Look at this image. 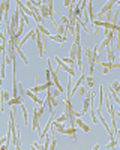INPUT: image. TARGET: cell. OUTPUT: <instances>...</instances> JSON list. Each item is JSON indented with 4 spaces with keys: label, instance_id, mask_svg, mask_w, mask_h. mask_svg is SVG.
Segmentation results:
<instances>
[{
    "label": "cell",
    "instance_id": "cell-2",
    "mask_svg": "<svg viewBox=\"0 0 120 150\" xmlns=\"http://www.w3.org/2000/svg\"><path fill=\"white\" fill-rule=\"evenodd\" d=\"M42 32L36 27V47H38V53H39V57L44 56V41H42Z\"/></svg>",
    "mask_w": 120,
    "mask_h": 150
},
{
    "label": "cell",
    "instance_id": "cell-23",
    "mask_svg": "<svg viewBox=\"0 0 120 150\" xmlns=\"http://www.w3.org/2000/svg\"><path fill=\"white\" fill-rule=\"evenodd\" d=\"M6 63H8V62H6V59L3 57V60H2V80L5 78V75H6V72H5V69H6Z\"/></svg>",
    "mask_w": 120,
    "mask_h": 150
},
{
    "label": "cell",
    "instance_id": "cell-18",
    "mask_svg": "<svg viewBox=\"0 0 120 150\" xmlns=\"http://www.w3.org/2000/svg\"><path fill=\"white\" fill-rule=\"evenodd\" d=\"M21 111H23V117H24V125H27L29 123V117H27V111H26V107H24V102L20 105Z\"/></svg>",
    "mask_w": 120,
    "mask_h": 150
},
{
    "label": "cell",
    "instance_id": "cell-27",
    "mask_svg": "<svg viewBox=\"0 0 120 150\" xmlns=\"http://www.w3.org/2000/svg\"><path fill=\"white\" fill-rule=\"evenodd\" d=\"M114 147H117V141H116V138H111L110 144H107V149H114Z\"/></svg>",
    "mask_w": 120,
    "mask_h": 150
},
{
    "label": "cell",
    "instance_id": "cell-25",
    "mask_svg": "<svg viewBox=\"0 0 120 150\" xmlns=\"http://www.w3.org/2000/svg\"><path fill=\"white\" fill-rule=\"evenodd\" d=\"M117 18H119V11L113 9V20H111V23L113 24H117Z\"/></svg>",
    "mask_w": 120,
    "mask_h": 150
},
{
    "label": "cell",
    "instance_id": "cell-15",
    "mask_svg": "<svg viewBox=\"0 0 120 150\" xmlns=\"http://www.w3.org/2000/svg\"><path fill=\"white\" fill-rule=\"evenodd\" d=\"M15 50H17V53L20 54V57L23 59V62H24V65H29V60H27V56L23 53V50L20 48V47H15Z\"/></svg>",
    "mask_w": 120,
    "mask_h": 150
},
{
    "label": "cell",
    "instance_id": "cell-6",
    "mask_svg": "<svg viewBox=\"0 0 120 150\" xmlns=\"http://www.w3.org/2000/svg\"><path fill=\"white\" fill-rule=\"evenodd\" d=\"M113 47L114 45H108L105 50H107V57H108V62L110 63H114V62H117V57H116V54H114V51H113Z\"/></svg>",
    "mask_w": 120,
    "mask_h": 150
},
{
    "label": "cell",
    "instance_id": "cell-34",
    "mask_svg": "<svg viewBox=\"0 0 120 150\" xmlns=\"http://www.w3.org/2000/svg\"><path fill=\"white\" fill-rule=\"evenodd\" d=\"M98 149H99V144H98V143H96V144L93 146V150H98Z\"/></svg>",
    "mask_w": 120,
    "mask_h": 150
},
{
    "label": "cell",
    "instance_id": "cell-26",
    "mask_svg": "<svg viewBox=\"0 0 120 150\" xmlns=\"http://www.w3.org/2000/svg\"><path fill=\"white\" fill-rule=\"evenodd\" d=\"M60 23L65 24L66 27H69V26H71V21H69V18H68V17H62V18H60Z\"/></svg>",
    "mask_w": 120,
    "mask_h": 150
},
{
    "label": "cell",
    "instance_id": "cell-16",
    "mask_svg": "<svg viewBox=\"0 0 120 150\" xmlns=\"http://www.w3.org/2000/svg\"><path fill=\"white\" fill-rule=\"evenodd\" d=\"M108 45H110V39H108V38L105 36V39L101 42V45H98V53H101L102 50H104V48H107Z\"/></svg>",
    "mask_w": 120,
    "mask_h": 150
},
{
    "label": "cell",
    "instance_id": "cell-17",
    "mask_svg": "<svg viewBox=\"0 0 120 150\" xmlns=\"http://www.w3.org/2000/svg\"><path fill=\"white\" fill-rule=\"evenodd\" d=\"M9 92H6V90H3L2 92V108H0V110H3V105H5V102L6 101H9Z\"/></svg>",
    "mask_w": 120,
    "mask_h": 150
},
{
    "label": "cell",
    "instance_id": "cell-21",
    "mask_svg": "<svg viewBox=\"0 0 120 150\" xmlns=\"http://www.w3.org/2000/svg\"><path fill=\"white\" fill-rule=\"evenodd\" d=\"M56 120H57V122H62V123H65V122H68V120H69V117H68L66 112H63V114H62V116H59Z\"/></svg>",
    "mask_w": 120,
    "mask_h": 150
},
{
    "label": "cell",
    "instance_id": "cell-36",
    "mask_svg": "<svg viewBox=\"0 0 120 150\" xmlns=\"http://www.w3.org/2000/svg\"><path fill=\"white\" fill-rule=\"evenodd\" d=\"M116 5H119V6H120V0H117V3H116Z\"/></svg>",
    "mask_w": 120,
    "mask_h": 150
},
{
    "label": "cell",
    "instance_id": "cell-1",
    "mask_svg": "<svg viewBox=\"0 0 120 150\" xmlns=\"http://www.w3.org/2000/svg\"><path fill=\"white\" fill-rule=\"evenodd\" d=\"M47 68L51 71V78H53L54 87H56V89H59L60 92H63V87H62V84H60V81H59V75H57V72H59L60 66H57L56 69H53V68H51V60L48 59V60H47Z\"/></svg>",
    "mask_w": 120,
    "mask_h": 150
},
{
    "label": "cell",
    "instance_id": "cell-35",
    "mask_svg": "<svg viewBox=\"0 0 120 150\" xmlns=\"http://www.w3.org/2000/svg\"><path fill=\"white\" fill-rule=\"evenodd\" d=\"M116 116H119V117H120V111H119V112H116Z\"/></svg>",
    "mask_w": 120,
    "mask_h": 150
},
{
    "label": "cell",
    "instance_id": "cell-31",
    "mask_svg": "<svg viewBox=\"0 0 120 150\" xmlns=\"http://www.w3.org/2000/svg\"><path fill=\"white\" fill-rule=\"evenodd\" d=\"M71 3H72V0H65V2H63V5H65L66 8H69V6H71Z\"/></svg>",
    "mask_w": 120,
    "mask_h": 150
},
{
    "label": "cell",
    "instance_id": "cell-29",
    "mask_svg": "<svg viewBox=\"0 0 120 150\" xmlns=\"http://www.w3.org/2000/svg\"><path fill=\"white\" fill-rule=\"evenodd\" d=\"M111 86L114 87V90L117 92V89H119V86H120V81H114V83H111Z\"/></svg>",
    "mask_w": 120,
    "mask_h": 150
},
{
    "label": "cell",
    "instance_id": "cell-33",
    "mask_svg": "<svg viewBox=\"0 0 120 150\" xmlns=\"http://www.w3.org/2000/svg\"><path fill=\"white\" fill-rule=\"evenodd\" d=\"M98 33H99V27H96V29H95V32H93V35L96 36V35H98Z\"/></svg>",
    "mask_w": 120,
    "mask_h": 150
},
{
    "label": "cell",
    "instance_id": "cell-9",
    "mask_svg": "<svg viewBox=\"0 0 120 150\" xmlns=\"http://www.w3.org/2000/svg\"><path fill=\"white\" fill-rule=\"evenodd\" d=\"M48 39H51V41H54V42H59V44H63V42H66L68 36H62V35H50V36H48Z\"/></svg>",
    "mask_w": 120,
    "mask_h": 150
},
{
    "label": "cell",
    "instance_id": "cell-12",
    "mask_svg": "<svg viewBox=\"0 0 120 150\" xmlns=\"http://www.w3.org/2000/svg\"><path fill=\"white\" fill-rule=\"evenodd\" d=\"M24 102V99L21 98V96H14V98H12V99H9V105L12 107V105H21Z\"/></svg>",
    "mask_w": 120,
    "mask_h": 150
},
{
    "label": "cell",
    "instance_id": "cell-19",
    "mask_svg": "<svg viewBox=\"0 0 120 150\" xmlns=\"http://www.w3.org/2000/svg\"><path fill=\"white\" fill-rule=\"evenodd\" d=\"M36 27H38V29H39V30L42 32V35H44V36H47V38H48V36L51 35V33H50V30H47V29H45V27L42 26L41 23H38V24H36Z\"/></svg>",
    "mask_w": 120,
    "mask_h": 150
},
{
    "label": "cell",
    "instance_id": "cell-3",
    "mask_svg": "<svg viewBox=\"0 0 120 150\" xmlns=\"http://www.w3.org/2000/svg\"><path fill=\"white\" fill-rule=\"evenodd\" d=\"M39 112H38V108L36 107H33V120H32V129L33 131H36V132H42L41 131V126H39Z\"/></svg>",
    "mask_w": 120,
    "mask_h": 150
},
{
    "label": "cell",
    "instance_id": "cell-14",
    "mask_svg": "<svg viewBox=\"0 0 120 150\" xmlns=\"http://www.w3.org/2000/svg\"><path fill=\"white\" fill-rule=\"evenodd\" d=\"M53 126L56 128V131H57L59 134H62V132L65 131V128H66L62 122H57V120H54V122H53Z\"/></svg>",
    "mask_w": 120,
    "mask_h": 150
},
{
    "label": "cell",
    "instance_id": "cell-11",
    "mask_svg": "<svg viewBox=\"0 0 120 150\" xmlns=\"http://www.w3.org/2000/svg\"><path fill=\"white\" fill-rule=\"evenodd\" d=\"M84 78H86V75H84V72H83V74H81V77L78 78V81L75 83V87H74V90H72V92H71V98H72V96H74V95H75V92H77V90L80 89V86H81V83L84 81Z\"/></svg>",
    "mask_w": 120,
    "mask_h": 150
},
{
    "label": "cell",
    "instance_id": "cell-20",
    "mask_svg": "<svg viewBox=\"0 0 120 150\" xmlns=\"http://www.w3.org/2000/svg\"><path fill=\"white\" fill-rule=\"evenodd\" d=\"M86 80H87V86L90 87V89H93V86H95V78H93V75L90 74V75H89V77H87Z\"/></svg>",
    "mask_w": 120,
    "mask_h": 150
},
{
    "label": "cell",
    "instance_id": "cell-10",
    "mask_svg": "<svg viewBox=\"0 0 120 150\" xmlns=\"http://www.w3.org/2000/svg\"><path fill=\"white\" fill-rule=\"evenodd\" d=\"M75 125H77L78 128H81L84 132H90V128H89L87 125H86V123H84V122L81 120V117H77V120H75Z\"/></svg>",
    "mask_w": 120,
    "mask_h": 150
},
{
    "label": "cell",
    "instance_id": "cell-5",
    "mask_svg": "<svg viewBox=\"0 0 120 150\" xmlns=\"http://www.w3.org/2000/svg\"><path fill=\"white\" fill-rule=\"evenodd\" d=\"M51 86H54V83H51V80L50 81H47L45 84H36L33 89H30L33 93H41V92H44V90H48V89H51Z\"/></svg>",
    "mask_w": 120,
    "mask_h": 150
},
{
    "label": "cell",
    "instance_id": "cell-22",
    "mask_svg": "<svg viewBox=\"0 0 120 150\" xmlns=\"http://www.w3.org/2000/svg\"><path fill=\"white\" fill-rule=\"evenodd\" d=\"M62 60L65 62V63H66V65H69L71 68H74V65H75V60H72L71 57H66V59H62Z\"/></svg>",
    "mask_w": 120,
    "mask_h": 150
},
{
    "label": "cell",
    "instance_id": "cell-8",
    "mask_svg": "<svg viewBox=\"0 0 120 150\" xmlns=\"http://www.w3.org/2000/svg\"><path fill=\"white\" fill-rule=\"evenodd\" d=\"M90 110V92L87 93V96H86V99H84V105H83V111H81V117L86 114V112Z\"/></svg>",
    "mask_w": 120,
    "mask_h": 150
},
{
    "label": "cell",
    "instance_id": "cell-4",
    "mask_svg": "<svg viewBox=\"0 0 120 150\" xmlns=\"http://www.w3.org/2000/svg\"><path fill=\"white\" fill-rule=\"evenodd\" d=\"M54 60H57V65H59L60 68H62V69H65V71H66V72L71 75V77H72V78L75 77V71H74V68H71L69 65H66L65 62H63L62 59H60L59 56H54Z\"/></svg>",
    "mask_w": 120,
    "mask_h": 150
},
{
    "label": "cell",
    "instance_id": "cell-28",
    "mask_svg": "<svg viewBox=\"0 0 120 150\" xmlns=\"http://www.w3.org/2000/svg\"><path fill=\"white\" fill-rule=\"evenodd\" d=\"M33 149H44V146H41V143L38 141V143H33V146H32Z\"/></svg>",
    "mask_w": 120,
    "mask_h": 150
},
{
    "label": "cell",
    "instance_id": "cell-24",
    "mask_svg": "<svg viewBox=\"0 0 120 150\" xmlns=\"http://www.w3.org/2000/svg\"><path fill=\"white\" fill-rule=\"evenodd\" d=\"M83 51H84V54H86L89 59H90L92 54H93V50H90V48H87V47H83Z\"/></svg>",
    "mask_w": 120,
    "mask_h": 150
},
{
    "label": "cell",
    "instance_id": "cell-37",
    "mask_svg": "<svg viewBox=\"0 0 120 150\" xmlns=\"http://www.w3.org/2000/svg\"><path fill=\"white\" fill-rule=\"evenodd\" d=\"M117 32H120V29H119V30H117Z\"/></svg>",
    "mask_w": 120,
    "mask_h": 150
},
{
    "label": "cell",
    "instance_id": "cell-30",
    "mask_svg": "<svg viewBox=\"0 0 120 150\" xmlns=\"http://www.w3.org/2000/svg\"><path fill=\"white\" fill-rule=\"evenodd\" d=\"M78 93H80L81 96H84V95H86V89H84V87H80V89H78Z\"/></svg>",
    "mask_w": 120,
    "mask_h": 150
},
{
    "label": "cell",
    "instance_id": "cell-7",
    "mask_svg": "<svg viewBox=\"0 0 120 150\" xmlns=\"http://www.w3.org/2000/svg\"><path fill=\"white\" fill-rule=\"evenodd\" d=\"M75 132H77V128L75 126H69V128H65V131L62 132L63 135H68V137H71L72 140H77V137H75Z\"/></svg>",
    "mask_w": 120,
    "mask_h": 150
},
{
    "label": "cell",
    "instance_id": "cell-32",
    "mask_svg": "<svg viewBox=\"0 0 120 150\" xmlns=\"http://www.w3.org/2000/svg\"><path fill=\"white\" fill-rule=\"evenodd\" d=\"M110 72H111V71L108 69V68H104V71H102V74H104V75H108V74H110Z\"/></svg>",
    "mask_w": 120,
    "mask_h": 150
},
{
    "label": "cell",
    "instance_id": "cell-13",
    "mask_svg": "<svg viewBox=\"0 0 120 150\" xmlns=\"http://www.w3.org/2000/svg\"><path fill=\"white\" fill-rule=\"evenodd\" d=\"M39 9H41V14H42L44 18H48V17H50V6H48L47 3H42V6H41Z\"/></svg>",
    "mask_w": 120,
    "mask_h": 150
}]
</instances>
